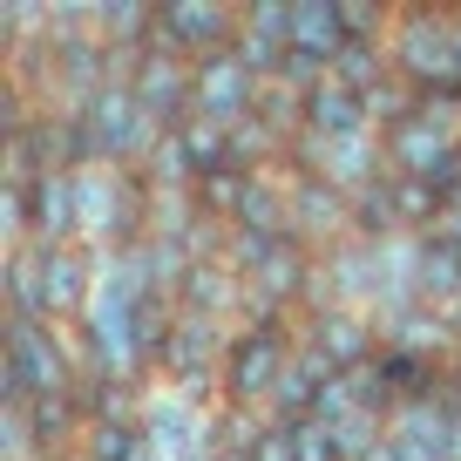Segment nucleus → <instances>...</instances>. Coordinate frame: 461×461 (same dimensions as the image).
<instances>
[{"instance_id":"f257e3e1","label":"nucleus","mask_w":461,"mask_h":461,"mask_svg":"<svg viewBox=\"0 0 461 461\" xmlns=\"http://www.w3.org/2000/svg\"><path fill=\"white\" fill-rule=\"evenodd\" d=\"M387 55L414 95H461V55H455V14L407 7L387 34Z\"/></svg>"},{"instance_id":"f03ea898","label":"nucleus","mask_w":461,"mask_h":461,"mask_svg":"<svg viewBox=\"0 0 461 461\" xmlns=\"http://www.w3.org/2000/svg\"><path fill=\"white\" fill-rule=\"evenodd\" d=\"M82 122H88V136H95V163L102 170H136V163L157 157V143H163V130L143 115V102H136L130 82L95 88V95L82 102Z\"/></svg>"},{"instance_id":"7ed1b4c3","label":"nucleus","mask_w":461,"mask_h":461,"mask_svg":"<svg viewBox=\"0 0 461 461\" xmlns=\"http://www.w3.org/2000/svg\"><path fill=\"white\" fill-rule=\"evenodd\" d=\"M292 366V339L285 326H238L217 360V380H224V401L230 407H272L278 380Z\"/></svg>"},{"instance_id":"20e7f679","label":"nucleus","mask_w":461,"mask_h":461,"mask_svg":"<svg viewBox=\"0 0 461 461\" xmlns=\"http://www.w3.org/2000/svg\"><path fill=\"white\" fill-rule=\"evenodd\" d=\"M190 88H197V122H217V130L251 122V115H258V95H265V82L245 68L238 41L203 55V61H190Z\"/></svg>"},{"instance_id":"39448f33","label":"nucleus","mask_w":461,"mask_h":461,"mask_svg":"<svg viewBox=\"0 0 461 461\" xmlns=\"http://www.w3.org/2000/svg\"><path fill=\"white\" fill-rule=\"evenodd\" d=\"M61 387H68V366L48 319H7V407H28Z\"/></svg>"},{"instance_id":"423d86ee","label":"nucleus","mask_w":461,"mask_h":461,"mask_svg":"<svg viewBox=\"0 0 461 461\" xmlns=\"http://www.w3.org/2000/svg\"><path fill=\"white\" fill-rule=\"evenodd\" d=\"M312 353L332 374H366L387 353V339H380V319H366L360 305H326L312 312Z\"/></svg>"},{"instance_id":"0eeeda50","label":"nucleus","mask_w":461,"mask_h":461,"mask_svg":"<svg viewBox=\"0 0 461 461\" xmlns=\"http://www.w3.org/2000/svg\"><path fill=\"white\" fill-rule=\"evenodd\" d=\"M230 34H238L230 7H211V0H170V7H157V48H170L184 61H203L217 48H230Z\"/></svg>"},{"instance_id":"6e6552de","label":"nucleus","mask_w":461,"mask_h":461,"mask_svg":"<svg viewBox=\"0 0 461 461\" xmlns=\"http://www.w3.org/2000/svg\"><path fill=\"white\" fill-rule=\"evenodd\" d=\"M292 197V238L299 245H346L353 238V197H346L339 184H326V176H299V184L285 190Z\"/></svg>"},{"instance_id":"1a4fd4ad","label":"nucleus","mask_w":461,"mask_h":461,"mask_svg":"<svg viewBox=\"0 0 461 461\" xmlns=\"http://www.w3.org/2000/svg\"><path fill=\"white\" fill-rule=\"evenodd\" d=\"M136 428H143V441L157 447L163 461H197V455H211V414H203V407H190V401H176V393L143 401Z\"/></svg>"},{"instance_id":"9d476101","label":"nucleus","mask_w":461,"mask_h":461,"mask_svg":"<svg viewBox=\"0 0 461 461\" xmlns=\"http://www.w3.org/2000/svg\"><path fill=\"white\" fill-rule=\"evenodd\" d=\"M41 299H48V319H82L88 299H95V251H82V245H48Z\"/></svg>"},{"instance_id":"9b49d317","label":"nucleus","mask_w":461,"mask_h":461,"mask_svg":"<svg viewBox=\"0 0 461 461\" xmlns=\"http://www.w3.org/2000/svg\"><path fill=\"white\" fill-rule=\"evenodd\" d=\"M380 143H387V176H407V184H420V176H428L434 163L455 149V130H441V122H428V115L414 109L407 122H393Z\"/></svg>"},{"instance_id":"f8f14e48","label":"nucleus","mask_w":461,"mask_h":461,"mask_svg":"<svg viewBox=\"0 0 461 461\" xmlns=\"http://www.w3.org/2000/svg\"><path fill=\"white\" fill-rule=\"evenodd\" d=\"M374 130V115H366V95H353L346 82H319L312 95H305V136H319V143H339V136H366Z\"/></svg>"},{"instance_id":"ddd939ff","label":"nucleus","mask_w":461,"mask_h":461,"mask_svg":"<svg viewBox=\"0 0 461 461\" xmlns=\"http://www.w3.org/2000/svg\"><path fill=\"white\" fill-rule=\"evenodd\" d=\"M414 299H420V305H434V312L461 305V238H455L447 224L420 238V272H414Z\"/></svg>"},{"instance_id":"4468645a","label":"nucleus","mask_w":461,"mask_h":461,"mask_svg":"<svg viewBox=\"0 0 461 461\" xmlns=\"http://www.w3.org/2000/svg\"><path fill=\"white\" fill-rule=\"evenodd\" d=\"M346 48V21H339V0H292V55H312V61H339Z\"/></svg>"},{"instance_id":"2eb2a0df","label":"nucleus","mask_w":461,"mask_h":461,"mask_svg":"<svg viewBox=\"0 0 461 461\" xmlns=\"http://www.w3.org/2000/svg\"><path fill=\"white\" fill-rule=\"evenodd\" d=\"M387 68H393V55L380 41H346L339 61H332V82H346L353 95H374V88H387Z\"/></svg>"},{"instance_id":"dca6fc26","label":"nucleus","mask_w":461,"mask_h":461,"mask_svg":"<svg viewBox=\"0 0 461 461\" xmlns=\"http://www.w3.org/2000/svg\"><path fill=\"white\" fill-rule=\"evenodd\" d=\"M136 447H143V428H130V420H88V461H130Z\"/></svg>"},{"instance_id":"f3484780","label":"nucleus","mask_w":461,"mask_h":461,"mask_svg":"<svg viewBox=\"0 0 461 461\" xmlns=\"http://www.w3.org/2000/svg\"><path fill=\"white\" fill-rule=\"evenodd\" d=\"M251 461H299V441H292V428H272V434L258 441V455H251Z\"/></svg>"}]
</instances>
